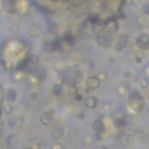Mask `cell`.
Segmentation results:
<instances>
[{"label": "cell", "instance_id": "cell-1", "mask_svg": "<svg viewBox=\"0 0 149 149\" xmlns=\"http://www.w3.org/2000/svg\"><path fill=\"white\" fill-rule=\"evenodd\" d=\"M112 40H113V32H111L110 29H104L97 36V41L103 48H108L112 44Z\"/></svg>", "mask_w": 149, "mask_h": 149}, {"label": "cell", "instance_id": "cell-2", "mask_svg": "<svg viewBox=\"0 0 149 149\" xmlns=\"http://www.w3.org/2000/svg\"><path fill=\"white\" fill-rule=\"evenodd\" d=\"M29 72H30V74H32L33 77H35V78L39 79V81L44 79L46 76H47V69H46L44 66L37 65V64L33 65V68L29 70Z\"/></svg>", "mask_w": 149, "mask_h": 149}, {"label": "cell", "instance_id": "cell-3", "mask_svg": "<svg viewBox=\"0 0 149 149\" xmlns=\"http://www.w3.org/2000/svg\"><path fill=\"white\" fill-rule=\"evenodd\" d=\"M128 40H129V36H128L127 34H123V33L119 34V35L117 36V41H115V44H114L115 51H118V52L122 51V49L127 46Z\"/></svg>", "mask_w": 149, "mask_h": 149}, {"label": "cell", "instance_id": "cell-4", "mask_svg": "<svg viewBox=\"0 0 149 149\" xmlns=\"http://www.w3.org/2000/svg\"><path fill=\"white\" fill-rule=\"evenodd\" d=\"M136 46L141 50H149V34L142 33L136 39Z\"/></svg>", "mask_w": 149, "mask_h": 149}, {"label": "cell", "instance_id": "cell-5", "mask_svg": "<svg viewBox=\"0 0 149 149\" xmlns=\"http://www.w3.org/2000/svg\"><path fill=\"white\" fill-rule=\"evenodd\" d=\"M1 3H3V8L7 13H15L19 0H1Z\"/></svg>", "mask_w": 149, "mask_h": 149}, {"label": "cell", "instance_id": "cell-6", "mask_svg": "<svg viewBox=\"0 0 149 149\" xmlns=\"http://www.w3.org/2000/svg\"><path fill=\"white\" fill-rule=\"evenodd\" d=\"M99 85H100V81L98 79L97 76H91V77H89V78L86 79V86H88V89H90V90H95V89H97Z\"/></svg>", "mask_w": 149, "mask_h": 149}, {"label": "cell", "instance_id": "cell-7", "mask_svg": "<svg viewBox=\"0 0 149 149\" xmlns=\"http://www.w3.org/2000/svg\"><path fill=\"white\" fill-rule=\"evenodd\" d=\"M92 128H93L95 132H98V133H101V134L105 133V130H106V127H105L103 120H100V119H97V120L93 121Z\"/></svg>", "mask_w": 149, "mask_h": 149}, {"label": "cell", "instance_id": "cell-8", "mask_svg": "<svg viewBox=\"0 0 149 149\" xmlns=\"http://www.w3.org/2000/svg\"><path fill=\"white\" fill-rule=\"evenodd\" d=\"M44 50H46L47 52H54V51L58 50V40L46 42V43H44Z\"/></svg>", "mask_w": 149, "mask_h": 149}, {"label": "cell", "instance_id": "cell-9", "mask_svg": "<svg viewBox=\"0 0 149 149\" xmlns=\"http://www.w3.org/2000/svg\"><path fill=\"white\" fill-rule=\"evenodd\" d=\"M98 99L96 98V97H93V96H89V97H86L85 99H84V105L86 106V107H89V108H95V107H97L98 106Z\"/></svg>", "mask_w": 149, "mask_h": 149}, {"label": "cell", "instance_id": "cell-10", "mask_svg": "<svg viewBox=\"0 0 149 149\" xmlns=\"http://www.w3.org/2000/svg\"><path fill=\"white\" fill-rule=\"evenodd\" d=\"M17 96H18V93H17L15 89H7L5 92V99H6V101H10V103L14 101L17 99Z\"/></svg>", "mask_w": 149, "mask_h": 149}, {"label": "cell", "instance_id": "cell-11", "mask_svg": "<svg viewBox=\"0 0 149 149\" xmlns=\"http://www.w3.org/2000/svg\"><path fill=\"white\" fill-rule=\"evenodd\" d=\"M40 121L43 123V125H49L51 121H52V114L49 112V111H46V112H43L42 114H41V117H40Z\"/></svg>", "mask_w": 149, "mask_h": 149}, {"label": "cell", "instance_id": "cell-12", "mask_svg": "<svg viewBox=\"0 0 149 149\" xmlns=\"http://www.w3.org/2000/svg\"><path fill=\"white\" fill-rule=\"evenodd\" d=\"M29 64H30V63H29V61H28V57H26V58L21 59V61L18 63V65H17V70H18V71L27 70V68H28V65H29Z\"/></svg>", "mask_w": 149, "mask_h": 149}, {"label": "cell", "instance_id": "cell-13", "mask_svg": "<svg viewBox=\"0 0 149 149\" xmlns=\"http://www.w3.org/2000/svg\"><path fill=\"white\" fill-rule=\"evenodd\" d=\"M40 34H41V29L39 26H32L29 28V35L32 37H37V36H40Z\"/></svg>", "mask_w": 149, "mask_h": 149}, {"label": "cell", "instance_id": "cell-14", "mask_svg": "<svg viewBox=\"0 0 149 149\" xmlns=\"http://www.w3.org/2000/svg\"><path fill=\"white\" fill-rule=\"evenodd\" d=\"M113 123H114L115 128H123L126 125V119L125 118H115L113 120Z\"/></svg>", "mask_w": 149, "mask_h": 149}, {"label": "cell", "instance_id": "cell-15", "mask_svg": "<svg viewBox=\"0 0 149 149\" xmlns=\"http://www.w3.org/2000/svg\"><path fill=\"white\" fill-rule=\"evenodd\" d=\"M121 143L123 146H130L133 143V136L132 135H128V134H125L122 135L121 137Z\"/></svg>", "mask_w": 149, "mask_h": 149}, {"label": "cell", "instance_id": "cell-16", "mask_svg": "<svg viewBox=\"0 0 149 149\" xmlns=\"http://www.w3.org/2000/svg\"><path fill=\"white\" fill-rule=\"evenodd\" d=\"M51 92H52L54 96H61L62 92H63L62 85H61V84H55V85L52 86V89H51Z\"/></svg>", "mask_w": 149, "mask_h": 149}, {"label": "cell", "instance_id": "cell-17", "mask_svg": "<svg viewBox=\"0 0 149 149\" xmlns=\"http://www.w3.org/2000/svg\"><path fill=\"white\" fill-rule=\"evenodd\" d=\"M28 61H29V63H30V64H33V65L39 64V62H40L39 55H36V54H30V55L28 56Z\"/></svg>", "mask_w": 149, "mask_h": 149}, {"label": "cell", "instance_id": "cell-18", "mask_svg": "<svg viewBox=\"0 0 149 149\" xmlns=\"http://www.w3.org/2000/svg\"><path fill=\"white\" fill-rule=\"evenodd\" d=\"M63 135H64V130H63L62 128H56V129L52 132V136H54L55 139H61V137H63Z\"/></svg>", "mask_w": 149, "mask_h": 149}, {"label": "cell", "instance_id": "cell-19", "mask_svg": "<svg viewBox=\"0 0 149 149\" xmlns=\"http://www.w3.org/2000/svg\"><path fill=\"white\" fill-rule=\"evenodd\" d=\"M140 96L142 99H148L149 98V89L148 88H142L140 91H139Z\"/></svg>", "mask_w": 149, "mask_h": 149}, {"label": "cell", "instance_id": "cell-20", "mask_svg": "<svg viewBox=\"0 0 149 149\" xmlns=\"http://www.w3.org/2000/svg\"><path fill=\"white\" fill-rule=\"evenodd\" d=\"M89 21H90L91 23H97V22L99 21L98 14H91V15H89Z\"/></svg>", "mask_w": 149, "mask_h": 149}, {"label": "cell", "instance_id": "cell-21", "mask_svg": "<svg viewBox=\"0 0 149 149\" xmlns=\"http://www.w3.org/2000/svg\"><path fill=\"white\" fill-rule=\"evenodd\" d=\"M78 92V90H77V86L76 85H70L69 86V95L70 96H74Z\"/></svg>", "mask_w": 149, "mask_h": 149}, {"label": "cell", "instance_id": "cell-22", "mask_svg": "<svg viewBox=\"0 0 149 149\" xmlns=\"http://www.w3.org/2000/svg\"><path fill=\"white\" fill-rule=\"evenodd\" d=\"M97 77H98V79H99L100 82H105V81L107 79V74H106L105 72H100Z\"/></svg>", "mask_w": 149, "mask_h": 149}, {"label": "cell", "instance_id": "cell-23", "mask_svg": "<svg viewBox=\"0 0 149 149\" xmlns=\"http://www.w3.org/2000/svg\"><path fill=\"white\" fill-rule=\"evenodd\" d=\"M92 142H93V141H92V136H91V135H85V136H84V143H85V144H89V146H90Z\"/></svg>", "mask_w": 149, "mask_h": 149}, {"label": "cell", "instance_id": "cell-24", "mask_svg": "<svg viewBox=\"0 0 149 149\" xmlns=\"http://www.w3.org/2000/svg\"><path fill=\"white\" fill-rule=\"evenodd\" d=\"M37 97H39V93H37L36 91H30V92H29V98H30L32 100H36Z\"/></svg>", "mask_w": 149, "mask_h": 149}, {"label": "cell", "instance_id": "cell-25", "mask_svg": "<svg viewBox=\"0 0 149 149\" xmlns=\"http://www.w3.org/2000/svg\"><path fill=\"white\" fill-rule=\"evenodd\" d=\"M142 11H143L146 14H148V15H149V1H147V3L142 6Z\"/></svg>", "mask_w": 149, "mask_h": 149}, {"label": "cell", "instance_id": "cell-26", "mask_svg": "<svg viewBox=\"0 0 149 149\" xmlns=\"http://www.w3.org/2000/svg\"><path fill=\"white\" fill-rule=\"evenodd\" d=\"M13 111H14L13 106H11V105H7V106H5V112H6L7 114H11Z\"/></svg>", "mask_w": 149, "mask_h": 149}, {"label": "cell", "instance_id": "cell-27", "mask_svg": "<svg viewBox=\"0 0 149 149\" xmlns=\"http://www.w3.org/2000/svg\"><path fill=\"white\" fill-rule=\"evenodd\" d=\"M4 100V93H3V89L0 86V114H1V103Z\"/></svg>", "mask_w": 149, "mask_h": 149}, {"label": "cell", "instance_id": "cell-28", "mask_svg": "<svg viewBox=\"0 0 149 149\" xmlns=\"http://www.w3.org/2000/svg\"><path fill=\"white\" fill-rule=\"evenodd\" d=\"M132 76H133V73H132V71H129V70H127V71L123 72V77H125V78H132Z\"/></svg>", "mask_w": 149, "mask_h": 149}, {"label": "cell", "instance_id": "cell-29", "mask_svg": "<svg viewBox=\"0 0 149 149\" xmlns=\"http://www.w3.org/2000/svg\"><path fill=\"white\" fill-rule=\"evenodd\" d=\"M95 137H96V140H98V141H103V134H101V133H98V132H96V135H95Z\"/></svg>", "mask_w": 149, "mask_h": 149}, {"label": "cell", "instance_id": "cell-30", "mask_svg": "<svg viewBox=\"0 0 149 149\" xmlns=\"http://www.w3.org/2000/svg\"><path fill=\"white\" fill-rule=\"evenodd\" d=\"M51 149H63V146L58 144V143H55V144L51 146Z\"/></svg>", "mask_w": 149, "mask_h": 149}, {"label": "cell", "instance_id": "cell-31", "mask_svg": "<svg viewBox=\"0 0 149 149\" xmlns=\"http://www.w3.org/2000/svg\"><path fill=\"white\" fill-rule=\"evenodd\" d=\"M74 98H76V100H78V101H81V100H83V96L82 95H79L78 92L74 95Z\"/></svg>", "mask_w": 149, "mask_h": 149}, {"label": "cell", "instance_id": "cell-32", "mask_svg": "<svg viewBox=\"0 0 149 149\" xmlns=\"http://www.w3.org/2000/svg\"><path fill=\"white\" fill-rule=\"evenodd\" d=\"M8 126L10 127H14L15 126V120L14 119H10L8 120Z\"/></svg>", "mask_w": 149, "mask_h": 149}, {"label": "cell", "instance_id": "cell-33", "mask_svg": "<svg viewBox=\"0 0 149 149\" xmlns=\"http://www.w3.org/2000/svg\"><path fill=\"white\" fill-rule=\"evenodd\" d=\"M135 62L136 63H141L142 62V57L139 55V56H135Z\"/></svg>", "mask_w": 149, "mask_h": 149}, {"label": "cell", "instance_id": "cell-34", "mask_svg": "<svg viewBox=\"0 0 149 149\" xmlns=\"http://www.w3.org/2000/svg\"><path fill=\"white\" fill-rule=\"evenodd\" d=\"M142 86L143 88H148V82L147 81H142Z\"/></svg>", "mask_w": 149, "mask_h": 149}, {"label": "cell", "instance_id": "cell-35", "mask_svg": "<svg viewBox=\"0 0 149 149\" xmlns=\"http://www.w3.org/2000/svg\"><path fill=\"white\" fill-rule=\"evenodd\" d=\"M78 118H79V119H83V118H84V114H83V113L78 114Z\"/></svg>", "mask_w": 149, "mask_h": 149}, {"label": "cell", "instance_id": "cell-36", "mask_svg": "<svg viewBox=\"0 0 149 149\" xmlns=\"http://www.w3.org/2000/svg\"><path fill=\"white\" fill-rule=\"evenodd\" d=\"M83 149H89V144H85V143H84V146H83Z\"/></svg>", "mask_w": 149, "mask_h": 149}, {"label": "cell", "instance_id": "cell-37", "mask_svg": "<svg viewBox=\"0 0 149 149\" xmlns=\"http://www.w3.org/2000/svg\"><path fill=\"white\" fill-rule=\"evenodd\" d=\"M1 136H3V133H1V129H0V139H1Z\"/></svg>", "mask_w": 149, "mask_h": 149}, {"label": "cell", "instance_id": "cell-38", "mask_svg": "<svg viewBox=\"0 0 149 149\" xmlns=\"http://www.w3.org/2000/svg\"><path fill=\"white\" fill-rule=\"evenodd\" d=\"M25 149H33V148H32V147H30V148H25Z\"/></svg>", "mask_w": 149, "mask_h": 149}]
</instances>
